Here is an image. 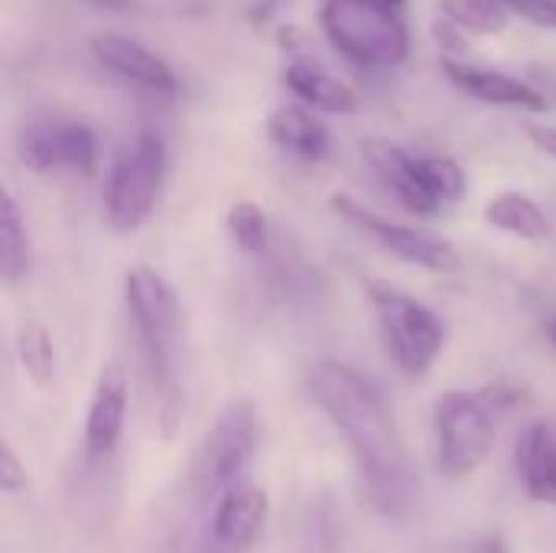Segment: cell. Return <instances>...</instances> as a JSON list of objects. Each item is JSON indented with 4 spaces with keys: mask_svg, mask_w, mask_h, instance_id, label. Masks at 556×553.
<instances>
[{
    "mask_svg": "<svg viewBox=\"0 0 556 553\" xmlns=\"http://www.w3.org/2000/svg\"><path fill=\"white\" fill-rule=\"evenodd\" d=\"M306 391L342 433L371 502L388 518H404L417 499V479L381 391L362 372L336 359H319L309 365Z\"/></svg>",
    "mask_w": 556,
    "mask_h": 553,
    "instance_id": "1",
    "label": "cell"
},
{
    "mask_svg": "<svg viewBox=\"0 0 556 553\" xmlns=\"http://www.w3.org/2000/svg\"><path fill=\"white\" fill-rule=\"evenodd\" d=\"M521 401V391L508 381L485 385L479 391H446L433 407L437 466L450 479H466L489 460L498 417Z\"/></svg>",
    "mask_w": 556,
    "mask_h": 553,
    "instance_id": "2",
    "label": "cell"
},
{
    "mask_svg": "<svg viewBox=\"0 0 556 553\" xmlns=\"http://www.w3.org/2000/svg\"><path fill=\"white\" fill-rule=\"evenodd\" d=\"M319 26L352 62L394 68L410 55V29L391 0H323Z\"/></svg>",
    "mask_w": 556,
    "mask_h": 553,
    "instance_id": "3",
    "label": "cell"
},
{
    "mask_svg": "<svg viewBox=\"0 0 556 553\" xmlns=\"http://www.w3.org/2000/svg\"><path fill=\"white\" fill-rule=\"evenodd\" d=\"M365 293L378 313L388 355L407 378H424L446 345V326L424 300L384 280H365Z\"/></svg>",
    "mask_w": 556,
    "mask_h": 553,
    "instance_id": "4",
    "label": "cell"
},
{
    "mask_svg": "<svg viewBox=\"0 0 556 553\" xmlns=\"http://www.w3.org/2000/svg\"><path fill=\"white\" fill-rule=\"evenodd\" d=\"M257 453V411L248 398L231 401L202 437L189 463V486L199 499H222L244 482V469Z\"/></svg>",
    "mask_w": 556,
    "mask_h": 553,
    "instance_id": "5",
    "label": "cell"
},
{
    "mask_svg": "<svg viewBox=\"0 0 556 553\" xmlns=\"http://www.w3.org/2000/svg\"><path fill=\"white\" fill-rule=\"evenodd\" d=\"M166 143L153 130H143L117 156L104 189V215L117 235H130L150 222L166 183Z\"/></svg>",
    "mask_w": 556,
    "mask_h": 553,
    "instance_id": "6",
    "label": "cell"
},
{
    "mask_svg": "<svg viewBox=\"0 0 556 553\" xmlns=\"http://www.w3.org/2000/svg\"><path fill=\"white\" fill-rule=\"evenodd\" d=\"M124 300L134 316V326L147 345L150 368L166 378L169 372V342L179 329V293L176 287L150 264H137L124 274Z\"/></svg>",
    "mask_w": 556,
    "mask_h": 553,
    "instance_id": "7",
    "label": "cell"
},
{
    "mask_svg": "<svg viewBox=\"0 0 556 553\" xmlns=\"http://www.w3.org/2000/svg\"><path fill=\"white\" fill-rule=\"evenodd\" d=\"M329 205L349 222L355 225L358 231H365L375 244H381L384 251L397 254L401 261H410L424 271H433V274H456L463 267V254L440 235L433 231H424V228H410V225H401V222H391L371 209H365L362 202H355L352 196L339 192L329 199Z\"/></svg>",
    "mask_w": 556,
    "mask_h": 553,
    "instance_id": "8",
    "label": "cell"
},
{
    "mask_svg": "<svg viewBox=\"0 0 556 553\" xmlns=\"http://www.w3.org/2000/svg\"><path fill=\"white\" fill-rule=\"evenodd\" d=\"M20 160L26 169L46 173H78L94 176L98 169V137L88 124L78 121H33L20 130Z\"/></svg>",
    "mask_w": 556,
    "mask_h": 553,
    "instance_id": "9",
    "label": "cell"
},
{
    "mask_svg": "<svg viewBox=\"0 0 556 553\" xmlns=\"http://www.w3.org/2000/svg\"><path fill=\"white\" fill-rule=\"evenodd\" d=\"M91 55L108 72H114L117 78H124L137 88H147L156 95H176L179 91V78H176L173 65L124 33H98L91 39Z\"/></svg>",
    "mask_w": 556,
    "mask_h": 553,
    "instance_id": "10",
    "label": "cell"
},
{
    "mask_svg": "<svg viewBox=\"0 0 556 553\" xmlns=\"http://www.w3.org/2000/svg\"><path fill=\"white\" fill-rule=\"evenodd\" d=\"M362 156L368 160V166L378 173V179L397 196V202L407 212H414V215H437L440 212L443 202L427 189V183L420 176V156L407 153L404 147H397L384 137H365Z\"/></svg>",
    "mask_w": 556,
    "mask_h": 553,
    "instance_id": "11",
    "label": "cell"
},
{
    "mask_svg": "<svg viewBox=\"0 0 556 553\" xmlns=\"http://www.w3.org/2000/svg\"><path fill=\"white\" fill-rule=\"evenodd\" d=\"M127 404H130V385H127L124 368L104 365L94 378V391H91V404L85 417V443L94 456H104L121 443Z\"/></svg>",
    "mask_w": 556,
    "mask_h": 553,
    "instance_id": "12",
    "label": "cell"
},
{
    "mask_svg": "<svg viewBox=\"0 0 556 553\" xmlns=\"http://www.w3.org/2000/svg\"><path fill=\"white\" fill-rule=\"evenodd\" d=\"M443 72L459 91H466L485 104L521 108V111H547V95H541L528 81L505 75L498 68L472 65V62H459V59H443Z\"/></svg>",
    "mask_w": 556,
    "mask_h": 553,
    "instance_id": "13",
    "label": "cell"
},
{
    "mask_svg": "<svg viewBox=\"0 0 556 553\" xmlns=\"http://www.w3.org/2000/svg\"><path fill=\"white\" fill-rule=\"evenodd\" d=\"M267 512H270L267 492L251 482H238L218 499L215 518H212V535L225 551H244L264 531Z\"/></svg>",
    "mask_w": 556,
    "mask_h": 553,
    "instance_id": "14",
    "label": "cell"
},
{
    "mask_svg": "<svg viewBox=\"0 0 556 553\" xmlns=\"http://www.w3.org/2000/svg\"><path fill=\"white\" fill-rule=\"evenodd\" d=\"M283 81L303 104H309L316 111H326V114H355L358 111L355 88L316 62H306V59L290 62L283 68Z\"/></svg>",
    "mask_w": 556,
    "mask_h": 553,
    "instance_id": "15",
    "label": "cell"
},
{
    "mask_svg": "<svg viewBox=\"0 0 556 553\" xmlns=\"http://www.w3.org/2000/svg\"><path fill=\"white\" fill-rule=\"evenodd\" d=\"M525 492L534 502L556 505V440L547 424H531L525 437L518 440L515 453Z\"/></svg>",
    "mask_w": 556,
    "mask_h": 553,
    "instance_id": "16",
    "label": "cell"
},
{
    "mask_svg": "<svg viewBox=\"0 0 556 553\" xmlns=\"http://www.w3.org/2000/svg\"><path fill=\"white\" fill-rule=\"evenodd\" d=\"M267 134L287 153L303 160H323L329 153V130L326 124L303 104H283L267 117Z\"/></svg>",
    "mask_w": 556,
    "mask_h": 553,
    "instance_id": "17",
    "label": "cell"
},
{
    "mask_svg": "<svg viewBox=\"0 0 556 553\" xmlns=\"http://www.w3.org/2000/svg\"><path fill=\"white\" fill-rule=\"evenodd\" d=\"M33 264V248H29V231L20 212V202L13 199L10 189H0V280L3 287H20L29 277Z\"/></svg>",
    "mask_w": 556,
    "mask_h": 553,
    "instance_id": "18",
    "label": "cell"
},
{
    "mask_svg": "<svg viewBox=\"0 0 556 553\" xmlns=\"http://www.w3.org/2000/svg\"><path fill=\"white\" fill-rule=\"evenodd\" d=\"M485 222L498 231H508L525 241H544L551 235V222L544 209L525 192H502L485 205Z\"/></svg>",
    "mask_w": 556,
    "mask_h": 553,
    "instance_id": "19",
    "label": "cell"
},
{
    "mask_svg": "<svg viewBox=\"0 0 556 553\" xmlns=\"http://www.w3.org/2000/svg\"><path fill=\"white\" fill-rule=\"evenodd\" d=\"M16 359L23 365V375L36 385V388H49L55 378V365H59V352L55 342L49 336L46 326L39 323H23L16 332Z\"/></svg>",
    "mask_w": 556,
    "mask_h": 553,
    "instance_id": "20",
    "label": "cell"
},
{
    "mask_svg": "<svg viewBox=\"0 0 556 553\" xmlns=\"http://www.w3.org/2000/svg\"><path fill=\"white\" fill-rule=\"evenodd\" d=\"M443 20H450L463 33L495 36L508 26V10L498 0H440Z\"/></svg>",
    "mask_w": 556,
    "mask_h": 553,
    "instance_id": "21",
    "label": "cell"
},
{
    "mask_svg": "<svg viewBox=\"0 0 556 553\" xmlns=\"http://www.w3.org/2000/svg\"><path fill=\"white\" fill-rule=\"evenodd\" d=\"M228 235L235 238V244L248 254H261L270 241V222H267V212L251 202V199H241L228 209Z\"/></svg>",
    "mask_w": 556,
    "mask_h": 553,
    "instance_id": "22",
    "label": "cell"
},
{
    "mask_svg": "<svg viewBox=\"0 0 556 553\" xmlns=\"http://www.w3.org/2000/svg\"><path fill=\"white\" fill-rule=\"evenodd\" d=\"M420 176L440 202H456L466 192V173L453 156H443V153L420 156Z\"/></svg>",
    "mask_w": 556,
    "mask_h": 553,
    "instance_id": "23",
    "label": "cell"
},
{
    "mask_svg": "<svg viewBox=\"0 0 556 553\" xmlns=\"http://www.w3.org/2000/svg\"><path fill=\"white\" fill-rule=\"evenodd\" d=\"M508 13L541 26V29H556V0H498Z\"/></svg>",
    "mask_w": 556,
    "mask_h": 553,
    "instance_id": "24",
    "label": "cell"
},
{
    "mask_svg": "<svg viewBox=\"0 0 556 553\" xmlns=\"http://www.w3.org/2000/svg\"><path fill=\"white\" fill-rule=\"evenodd\" d=\"M26 466L16 460L10 443H0V492L3 495H16L26 489Z\"/></svg>",
    "mask_w": 556,
    "mask_h": 553,
    "instance_id": "25",
    "label": "cell"
},
{
    "mask_svg": "<svg viewBox=\"0 0 556 553\" xmlns=\"http://www.w3.org/2000/svg\"><path fill=\"white\" fill-rule=\"evenodd\" d=\"M528 137L538 150H544L547 156L556 160V127L551 124H528Z\"/></svg>",
    "mask_w": 556,
    "mask_h": 553,
    "instance_id": "26",
    "label": "cell"
},
{
    "mask_svg": "<svg viewBox=\"0 0 556 553\" xmlns=\"http://www.w3.org/2000/svg\"><path fill=\"white\" fill-rule=\"evenodd\" d=\"M469 553H511L508 551V544L498 538V535H489V538H482V541H476Z\"/></svg>",
    "mask_w": 556,
    "mask_h": 553,
    "instance_id": "27",
    "label": "cell"
},
{
    "mask_svg": "<svg viewBox=\"0 0 556 553\" xmlns=\"http://www.w3.org/2000/svg\"><path fill=\"white\" fill-rule=\"evenodd\" d=\"M544 332H547V339H551V345L556 349V313L547 319V326H544Z\"/></svg>",
    "mask_w": 556,
    "mask_h": 553,
    "instance_id": "28",
    "label": "cell"
},
{
    "mask_svg": "<svg viewBox=\"0 0 556 553\" xmlns=\"http://www.w3.org/2000/svg\"><path fill=\"white\" fill-rule=\"evenodd\" d=\"M91 3H98V7H127L130 0H91Z\"/></svg>",
    "mask_w": 556,
    "mask_h": 553,
    "instance_id": "29",
    "label": "cell"
}]
</instances>
